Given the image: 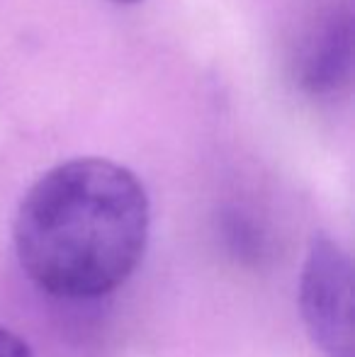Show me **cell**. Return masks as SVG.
Returning <instances> with one entry per match:
<instances>
[{"instance_id":"5b68a950","label":"cell","mask_w":355,"mask_h":357,"mask_svg":"<svg viewBox=\"0 0 355 357\" xmlns=\"http://www.w3.org/2000/svg\"><path fill=\"white\" fill-rule=\"evenodd\" d=\"M114 3H122V5H134V3H139V0H114Z\"/></svg>"},{"instance_id":"7a4b0ae2","label":"cell","mask_w":355,"mask_h":357,"mask_svg":"<svg viewBox=\"0 0 355 357\" xmlns=\"http://www.w3.org/2000/svg\"><path fill=\"white\" fill-rule=\"evenodd\" d=\"M299 309L314 345L328 357H353V268L328 236L314 238L304 260Z\"/></svg>"},{"instance_id":"6da1fadb","label":"cell","mask_w":355,"mask_h":357,"mask_svg":"<svg viewBox=\"0 0 355 357\" xmlns=\"http://www.w3.org/2000/svg\"><path fill=\"white\" fill-rule=\"evenodd\" d=\"M151 207L142 180L107 158L54 165L15 214V253L37 287L61 299L114 291L139 268Z\"/></svg>"},{"instance_id":"3957f363","label":"cell","mask_w":355,"mask_h":357,"mask_svg":"<svg viewBox=\"0 0 355 357\" xmlns=\"http://www.w3.org/2000/svg\"><path fill=\"white\" fill-rule=\"evenodd\" d=\"M353 73V24L348 13L326 17L304 42L297 59V80L314 98L338 95Z\"/></svg>"},{"instance_id":"277c9868","label":"cell","mask_w":355,"mask_h":357,"mask_svg":"<svg viewBox=\"0 0 355 357\" xmlns=\"http://www.w3.org/2000/svg\"><path fill=\"white\" fill-rule=\"evenodd\" d=\"M0 357H34L29 345L13 331L0 328Z\"/></svg>"}]
</instances>
